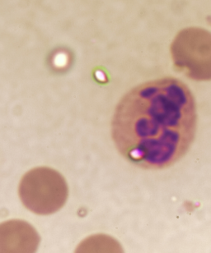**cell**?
Returning <instances> with one entry per match:
<instances>
[{
  "instance_id": "6da1fadb",
  "label": "cell",
  "mask_w": 211,
  "mask_h": 253,
  "mask_svg": "<svg viewBox=\"0 0 211 253\" xmlns=\"http://www.w3.org/2000/svg\"><path fill=\"white\" fill-rule=\"evenodd\" d=\"M197 126L194 96L176 78L133 88L115 108L111 136L118 151L141 168H168L187 154Z\"/></svg>"
},
{
  "instance_id": "7a4b0ae2",
  "label": "cell",
  "mask_w": 211,
  "mask_h": 253,
  "mask_svg": "<svg viewBox=\"0 0 211 253\" xmlns=\"http://www.w3.org/2000/svg\"><path fill=\"white\" fill-rule=\"evenodd\" d=\"M18 192L24 207L40 215H49L59 211L69 196L64 177L48 167L28 171L21 179Z\"/></svg>"
},
{
  "instance_id": "3957f363",
  "label": "cell",
  "mask_w": 211,
  "mask_h": 253,
  "mask_svg": "<svg viewBox=\"0 0 211 253\" xmlns=\"http://www.w3.org/2000/svg\"><path fill=\"white\" fill-rule=\"evenodd\" d=\"M39 234L27 222L11 219L0 224V253H35Z\"/></svg>"
}]
</instances>
